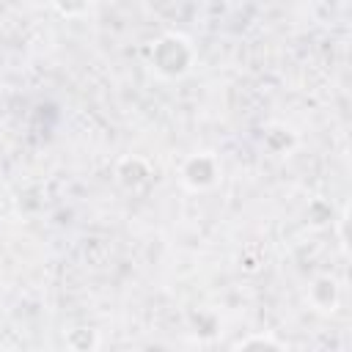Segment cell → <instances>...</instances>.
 <instances>
[{
	"instance_id": "1",
	"label": "cell",
	"mask_w": 352,
	"mask_h": 352,
	"mask_svg": "<svg viewBox=\"0 0 352 352\" xmlns=\"http://www.w3.org/2000/svg\"><path fill=\"white\" fill-rule=\"evenodd\" d=\"M253 344H264V346H280L278 341H270V338H248V341H239L236 346H253Z\"/></svg>"
}]
</instances>
